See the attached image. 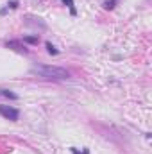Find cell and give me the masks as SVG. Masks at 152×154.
<instances>
[{
	"mask_svg": "<svg viewBox=\"0 0 152 154\" xmlns=\"http://www.w3.org/2000/svg\"><path fill=\"white\" fill-rule=\"evenodd\" d=\"M30 74H34L38 77L43 79H52V81H65L70 77V72L61 68V66H45V65H38L30 68Z\"/></svg>",
	"mask_w": 152,
	"mask_h": 154,
	"instance_id": "1",
	"label": "cell"
},
{
	"mask_svg": "<svg viewBox=\"0 0 152 154\" xmlns=\"http://www.w3.org/2000/svg\"><path fill=\"white\" fill-rule=\"evenodd\" d=\"M0 115L7 120H18L20 117V111L16 108H11V106H6V104H0Z\"/></svg>",
	"mask_w": 152,
	"mask_h": 154,
	"instance_id": "2",
	"label": "cell"
},
{
	"mask_svg": "<svg viewBox=\"0 0 152 154\" xmlns=\"http://www.w3.org/2000/svg\"><path fill=\"white\" fill-rule=\"evenodd\" d=\"M6 47H9V48H14V50H18V52H27V48L20 43V41H7L6 43Z\"/></svg>",
	"mask_w": 152,
	"mask_h": 154,
	"instance_id": "3",
	"label": "cell"
},
{
	"mask_svg": "<svg viewBox=\"0 0 152 154\" xmlns=\"http://www.w3.org/2000/svg\"><path fill=\"white\" fill-rule=\"evenodd\" d=\"M0 95H2V97H7V99H11V100H16V99H18V95L13 93V91H9V90H0Z\"/></svg>",
	"mask_w": 152,
	"mask_h": 154,
	"instance_id": "4",
	"label": "cell"
},
{
	"mask_svg": "<svg viewBox=\"0 0 152 154\" xmlns=\"http://www.w3.org/2000/svg\"><path fill=\"white\" fill-rule=\"evenodd\" d=\"M63 4H65V6H68V7H70V13H72V15H74V16H75V15H77V9H75V7H74V0H63Z\"/></svg>",
	"mask_w": 152,
	"mask_h": 154,
	"instance_id": "5",
	"label": "cell"
},
{
	"mask_svg": "<svg viewBox=\"0 0 152 154\" xmlns=\"http://www.w3.org/2000/svg\"><path fill=\"white\" fill-rule=\"evenodd\" d=\"M23 41H25V43H30V45H36V43L39 41V38H38V36H25Z\"/></svg>",
	"mask_w": 152,
	"mask_h": 154,
	"instance_id": "6",
	"label": "cell"
},
{
	"mask_svg": "<svg viewBox=\"0 0 152 154\" xmlns=\"http://www.w3.org/2000/svg\"><path fill=\"white\" fill-rule=\"evenodd\" d=\"M47 50H48V54H52V56H56V54H59V50L52 45V43H48L47 41Z\"/></svg>",
	"mask_w": 152,
	"mask_h": 154,
	"instance_id": "7",
	"label": "cell"
},
{
	"mask_svg": "<svg viewBox=\"0 0 152 154\" xmlns=\"http://www.w3.org/2000/svg\"><path fill=\"white\" fill-rule=\"evenodd\" d=\"M116 2H118V0H106L102 6H104V9H113L116 6Z\"/></svg>",
	"mask_w": 152,
	"mask_h": 154,
	"instance_id": "8",
	"label": "cell"
},
{
	"mask_svg": "<svg viewBox=\"0 0 152 154\" xmlns=\"http://www.w3.org/2000/svg\"><path fill=\"white\" fill-rule=\"evenodd\" d=\"M70 151H72V154H89V151H88V149H84L83 152H79V151L75 149V147H72V149H70Z\"/></svg>",
	"mask_w": 152,
	"mask_h": 154,
	"instance_id": "9",
	"label": "cell"
},
{
	"mask_svg": "<svg viewBox=\"0 0 152 154\" xmlns=\"http://www.w3.org/2000/svg\"><path fill=\"white\" fill-rule=\"evenodd\" d=\"M7 7H11V9H16V7H18V2H16V0H9Z\"/></svg>",
	"mask_w": 152,
	"mask_h": 154,
	"instance_id": "10",
	"label": "cell"
},
{
	"mask_svg": "<svg viewBox=\"0 0 152 154\" xmlns=\"http://www.w3.org/2000/svg\"><path fill=\"white\" fill-rule=\"evenodd\" d=\"M7 9H9V7H4V9H0V15H6V13H7Z\"/></svg>",
	"mask_w": 152,
	"mask_h": 154,
	"instance_id": "11",
	"label": "cell"
}]
</instances>
